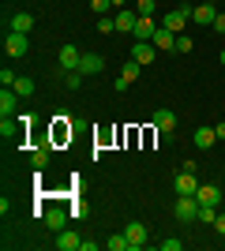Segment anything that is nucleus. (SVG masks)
<instances>
[{
  "label": "nucleus",
  "mask_w": 225,
  "mask_h": 251,
  "mask_svg": "<svg viewBox=\"0 0 225 251\" xmlns=\"http://www.w3.org/2000/svg\"><path fill=\"white\" fill-rule=\"evenodd\" d=\"M188 19H192V11H188V8H173V11L161 15V26L173 30V34H184V30H188Z\"/></svg>",
  "instance_id": "nucleus-1"
},
{
  "label": "nucleus",
  "mask_w": 225,
  "mask_h": 251,
  "mask_svg": "<svg viewBox=\"0 0 225 251\" xmlns=\"http://www.w3.org/2000/svg\"><path fill=\"white\" fill-rule=\"evenodd\" d=\"M176 221H199V199L195 195H176Z\"/></svg>",
  "instance_id": "nucleus-2"
},
{
  "label": "nucleus",
  "mask_w": 225,
  "mask_h": 251,
  "mask_svg": "<svg viewBox=\"0 0 225 251\" xmlns=\"http://www.w3.org/2000/svg\"><path fill=\"white\" fill-rule=\"evenodd\" d=\"M26 49H30V42H26V34H15V30H8V38H4V52H8L11 60H19V56H26Z\"/></svg>",
  "instance_id": "nucleus-3"
},
{
  "label": "nucleus",
  "mask_w": 225,
  "mask_h": 251,
  "mask_svg": "<svg viewBox=\"0 0 225 251\" xmlns=\"http://www.w3.org/2000/svg\"><path fill=\"white\" fill-rule=\"evenodd\" d=\"M128 60L143 64V68H147V64H154V60H158V49H154V42H135V45H131V56H128Z\"/></svg>",
  "instance_id": "nucleus-4"
},
{
  "label": "nucleus",
  "mask_w": 225,
  "mask_h": 251,
  "mask_svg": "<svg viewBox=\"0 0 225 251\" xmlns=\"http://www.w3.org/2000/svg\"><path fill=\"white\" fill-rule=\"evenodd\" d=\"M113 19H117V30L135 34V26H139V11H135V8H120L117 15H113Z\"/></svg>",
  "instance_id": "nucleus-5"
},
{
  "label": "nucleus",
  "mask_w": 225,
  "mask_h": 251,
  "mask_svg": "<svg viewBox=\"0 0 225 251\" xmlns=\"http://www.w3.org/2000/svg\"><path fill=\"white\" fill-rule=\"evenodd\" d=\"M154 127H158L165 139H173V127H176V113H173V109H158V113H154Z\"/></svg>",
  "instance_id": "nucleus-6"
},
{
  "label": "nucleus",
  "mask_w": 225,
  "mask_h": 251,
  "mask_svg": "<svg viewBox=\"0 0 225 251\" xmlns=\"http://www.w3.org/2000/svg\"><path fill=\"white\" fill-rule=\"evenodd\" d=\"M79 72H83V75H101V72H105V56H98V52H83Z\"/></svg>",
  "instance_id": "nucleus-7"
},
{
  "label": "nucleus",
  "mask_w": 225,
  "mask_h": 251,
  "mask_svg": "<svg viewBox=\"0 0 225 251\" xmlns=\"http://www.w3.org/2000/svg\"><path fill=\"white\" fill-rule=\"evenodd\" d=\"M195 199H199V206H218V202H222V188H218V184H199Z\"/></svg>",
  "instance_id": "nucleus-8"
},
{
  "label": "nucleus",
  "mask_w": 225,
  "mask_h": 251,
  "mask_svg": "<svg viewBox=\"0 0 225 251\" xmlns=\"http://www.w3.org/2000/svg\"><path fill=\"white\" fill-rule=\"evenodd\" d=\"M79 60H83L79 45H72V42H68L64 49H60V68H64V72H79Z\"/></svg>",
  "instance_id": "nucleus-9"
},
{
  "label": "nucleus",
  "mask_w": 225,
  "mask_h": 251,
  "mask_svg": "<svg viewBox=\"0 0 225 251\" xmlns=\"http://www.w3.org/2000/svg\"><path fill=\"white\" fill-rule=\"evenodd\" d=\"M56 251H79V244H83V236L79 232H72V229H60L56 232Z\"/></svg>",
  "instance_id": "nucleus-10"
},
{
  "label": "nucleus",
  "mask_w": 225,
  "mask_h": 251,
  "mask_svg": "<svg viewBox=\"0 0 225 251\" xmlns=\"http://www.w3.org/2000/svg\"><path fill=\"white\" fill-rule=\"evenodd\" d=\"M173 188H176V195H195V191H199V180H195V173H188V169H184L180 176L173 180Z\"/></svg>",
  "instance_id": "nucleus-11"
},
{
  "label": "nucleus",
  "mask_w": 225,
  "mask_h": 251,
  "mask_svg": "<svg viewBox=\"0 0 225 251\" xmlns=\"http://www.w3.org/2000/svg\"><path fill=\"white\" fill-rule=\"evenodd\" d=\"M192 19L199 23V26H214V19H218V8L206 0V4H199V8H192Z\"/></svg>",
  "instance_id": "nucleus-12"
},
{
  "label": "nucleus",
  "mask_w": 225,
  "mask_h": 251,
  "mask_svg": "<svg viewBox=\"0 0 225 251\" xmlns=\"http://www.w3.org/2000/svg\"><path fill=\"white\" fill-rule=\"evenodd\" d=\"M150 42H154V49H158V52H173V49H176V34L165 30V26H158V34H154Z\"/></svg>",
  "instance_id": "nucleus-13"
},
{
  "label": "nucleus",
  "mask_w": 225,
  "mask_h": 251,
  "mask_svg": "<svg viewBox=\"0 0 225 251\" xmlns=\"http://www.w3.org/2000/svg\"><path fill=\"white\" fill-rule=\"evenodd\" d=\"M68 214H72V210H64V206H53V210H45V225H49L53 232H60V229L68 225Z\"/></svg>",
  "instance_id": "nucleus-14"
},
{
  "label": "nucleus",
  "mask_w": 225,
  "mask_h": 251,
  "mask_svg": "<svg viewBox=\"0 0 225 251\" xmlns=\"http://www.w3.org/2000/svg\"><path fill=\"white\" fill-rule=\"evenodd\" d=\"M158 34V23H154V15H139V26H135V42H150Z\"/></svg>",
  "instance_id": "nucleus-15"
},
{
  "label": "nucleus",
  "mask_w": 225,
  "mask_h": 251,
  "mask_svg": "<svg viewBox=\"0 0 225 251\" xmlns=\"http://www.w3.org/2000/svg\"><path fill=\"white\" fill-rule=\"evenodd\" d=\"M124 236H128V244H131V248H143V244H147V225H143V221H128Z\"/></svg>",
  "instance_id": "nucleus-16"
},
{
  "label": "nucleus",
  "mask_w": 225,
  "mask_h": 251,
  "mask_svg": "<svg viewBox=\"0 0 225 251\" xmlns=\"http://www.w3.org/2000/svg\"><path fill=\"white\" fill-rule=\"evenodd\" d=\"M15 105H19V94L11 86H4L0 90V116H15Z\"/></svg>",
  "instance_id": "nucleus-17"
},
{
  "label": "nucleus",
  "mask_w": 225,
  "mask_h": 251,
  "mask_svg": "<svg viewBox=\"0 0 225 251\" xmlns=\"http://www.w3.org/2000/svg\"><path fill=\"white\" fill-rule=\"evenodd\" d=\"M11 30L15 34H30L34 30V15L30 11H15V15H11Z\"/></svg>",
  "instance_id": "nucleus-18"
},
{
  "label": "nucleus",
  "mask_w": 225,
  "mask_h": 251,
  "mask_svg": "<svg viewBox=\"0 0 225 251\" xmlns=\"http://www.w3.org/2000/svg\"><path fill=\"white\" fill-rule=\"evenodd\" d=\"M214 143H218V131H214V127H195V147H199V150H210Z\"/></svg>",
  "instance_id": "nucleus-19"
},
{
  "label": "nucleus",
  "mask_w": 225,
  "mask_h": 251,
  "mask_svg": "<svg viewBox=\"0 0 225 251\" xmlns=\"http://www.w3.org/2000/svg\"><path fill=\"white\" fill-rule=\"evenodd\" d=\"M72 139V124H68V116H56L53 124V143H68Z\"/></svg>",
  "instance_id": "nucleus-20"
},
{
  "label": "nucleus",
  "mask_w": 225,
  "mask_h": 251,
  "mask_svg": "<svg viewBox=\"0 0 225 251\" xmlns=\"http://www.w3.org/2000/svg\"><path fill=\"white\" fill-rule=\"evenodd\" d=\"M11 90H15V94H19V98H30V94H34V79H30V75H19Z\"/></svg>",
  "instance_id": "nucleus-21"
},
{
  "label": "nucleus",
  "mask_w": 225,
  "mask_h": 251,
  "mask_svg": "<svg viewBox=\"0 0 225 251\" xmlns=\"http://www.w3.org/2000/svg\"><path fill=\"white\" fill-rule=\"evenodd\" d=\"M139 72H143V64H135V60H124V72H120V79L135 83V79H139Z\"/></svg>",
  "instance_id": "nucleus-22"
},
{
  "label": "nucleus",
  "mask_w": 225,
  "mask_h": 251,
  "mask_svg": "<svg viewBox=\"0 0 225 251\" xmlns=\"http://www.w3.org/2000/svg\"><path fill=\"white\" fill-rule=\"evenodd\" d=\"M105 248H109V251H128L131 244H128V236H124V232H117V236H109V240H105Z\"/></svg>",
  "instance_id": "nucleus-23"
},
{
  "label": "nucleus",
  "mask_w": 225,
  "mask_h": 251,
  "mask_svg": "<svg viewBox=\"0 0 225 251\" xmlns=\"http://www.w3.org/2000/svg\"><path fill=\"white\" fill-rule=\"evenodd\" d=\"M0 135H4V139L19 135V127H15V116H4V120H0Z\"/></svg>",
  "instance_id": "nucleus-24"
},
{
  "label": "nucleus",
  "mask_w": 225,
  "mask_h": 251,
  "mask_svg": "<svg viewBox=\"0 0 225 251\" xmlns=\"http://www.w3.org/2000/svg\"><path fill=\"white\" fill-rule=\"evenodd\" d=\"M117 30V19L113 15H98V34H113Z\"/></svg>",
  "instance_id": "nucleus-25"
},
{
  "label": "nucleus",
  "mask_w": 225,
  "mask_h": 251,
  "mask_svg": "<svg viewBox=\"0 0 225 251\" xmlns=\"http://www.w3.org/2000/svg\"><path fill=\"white\" fill-rule=\"evenodd\" d=\"M154 8H158V0H135V11H139V15H154Z\"/></svg>",
  "instance_id": "nucleus-26"
},
{
  "label": "nucleus",
  "mask_w": 225,
  "mask_h": 251,
  "mask_svg": "<svg viewBox=\"0 0 225 251\" xmlns=\"http://www.w3.org/2000/svg\"><path fill=\"white\" fill-rule=\"evenodd\" d=\"M109 8H113V0H90V11H94V15H109Z\"/></svg>",
  "instance_id": "nucleus-27"
},
{
  "label": "nucleus",
  "mask_w": 225,
  "mask_h": 251,
  "mask_svg": "<svg viewBox=\"0 0 225 251\" xmlns=\"http://www.w3.org/2000/svg\"><path fill=\"white\" fill-rule=\"evenodd\" d=\"M195 49V42L188 38V34H176V52H192Z\"/></svg>",
  "instance_id": "nucleus-28"
},
{
  "label": "nucleus",
  "mask_w": 225,
  "mask_h": 251,
  "mask_svg": "<svg viewBox=\"0 0 225 251\" xmlns=\"http://www.w3.org/2000/svg\"><path fill=\"white\" fill-rule=\"evenodd\" d=\"M64 75H68V90H79V86H83V79H86L83 72H64Z\"/></svg>",
  "instance_id": "nucleus-29"
},
{
  "label": "nucleus",
  "mask_w": 225,
  "mask_h": 251,
  "mask_svg": "<svg viewBox=\"0 0 225 251\" xmlns=\"http://www.w3.org/2000/svg\"><path fill=\"white\" fill-rule=\"evenodd\" d=\"M30 161H34V169H42L45 161H49V150H45V147H38V150L30 154Z\"/></svg>",
  "instance_id": "nucleus-30"
},
{
  "label": "nucleus",
  "mask_w": 225,
  "mask_h": 251,
  "mask_svg": "<svg viewBox=\"0 0 225 251\" xmlns=\"http://www.w3.org/2000/svg\"><path fill=\"white\" fill-rule=\"evenodd\" d=\"M214 218H218V206H199V221L214 225Z\"/></svg>",
  "instance_id": "nucleus-31"
},
{
  "label": "nucleus",
  "mask_w": 225,
  "mask_h": 251,
  "mask_svg": "<svg viewBox=\"0 0 225 251\" xmlns=\"http://www.w3.org/2000/svg\"><path fill=\"white\" fill-rule=\"evenodd\" d=\"M15 79H19V75L11 72V68H0V83L4 86H15Z\"/></svg>",
  "instance_id": "nucleus-32"
},
{
  "label": "nucleus",
  "mask_w": 225,
  "mask_h": 251,
  "mask_svg": "<svg viewBox=\"0 0 225 251\" xmlns=\"http://www.w3.org/2000/svg\"><path fill=\"white\" fill-rule=\"evenodd\" d=\"M184 240H176V236H169V240H161V251H180Z\"/></svg>",
  "instance_id": "nucleus-33"
},
{
  "label": "nucleus",
  "mask_w": 225,
  "mask_h": 251,
  "mask_svg": "<svg viewBox=\"0 0 225 251\" xmlns=\"http://www.w3.org/2000/svg\"><path fill=\"white\" fill-rule=\"evenodd\" d=\"M214 30L225 34V11H218V19H214Z\"/></svg>",
  "instance_id": "nucleus-34"
},
{
  "label": "nucleus",
  "mask_w": 225,
  "mask_h": 251,
  "mask_svg": "<svg viewBox=\"0 0 225 251\" xmlns=\"http://www.w3.org/2000/svg\"><path fill=\"white\" fill-rule=\"evenodd\" d=\"M214 229H218V232L225 236V214H218V218H214Z\"/></svg>",
  "instance_id": "nucleus-35"
},
{
  "label": "nucleus",
  "mask_w": 225,
  "mask_h": 251,
  "mask_svg": "<svg viewBox=\"0 0 225 251\" xmlns=\"http://www.w3.org/2000/svg\"><path fill=\"white\" fill-rule=\"evenodd\" d=\"M214 131H218V139H225V120H218V127H214Z\"/></svg>",
  "instance_id": "nucleus-36"
},
{
  "label": "nucleus",
  "mask_w": 225,
  "mask_h": 251,
  "mask_svg": "<svg viewBox=\"0 0 225 251\" xmlns=\"http://www.w3.org/2000/svg\"><path fill=\"white\" fill-rule=\"evenodd\" d=\"M113 8H117V11H120V8H128V0H113Z\"/></svg>",
  "instance_id": "nucleus-37"
},
{
  "label": "nucleus",
  "mask_w": 225,
  "mask_h": 251,
  "mask_svg": "<svg viewBox=\"0 0 225 251\" xmlns=\"http://www.w3.org/2000/svg\"><path fill=\"white\" fill-rule=\"evenodd\" d=\"M218 60H222V68H225V49H222V52H218Z\"/></svg>",
  "instance_id": "nucleus-38"
},
{
  "label": "nucleus",
  "mask_w": 225,
  "mask_h": 251,
  "mask_svg": "<svg viewBox=\"0 0 225 251\" xmlns=\"http://www.w3.org/2000/svg\"><path fill=\"white\" fill-rule=\"evenodd\" d=\"M222 169H225V161H222Z\"/></svg>",
  "instance_id": "nucleus-39"
}]
</instances>
